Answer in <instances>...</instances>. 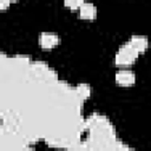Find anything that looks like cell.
Returning a JSON list of instances; mask_svg holds the SVG:
<instances>
[{
  "label": "cell",
  "mask_w": 151,
  "mask_h": 151,
  "mask_svg": "<svg viewBox=\"0 0 151 151\" xmlns=\"http://www.w3.org/2000/svg\"><path fill=\"white\" fill-rule=\"evenodd\" d=\"M138 51L130 44H125L124 46H122L118 51V53L116 54V64L118 65H130L134 61V59L138 55Z\"/></svg>",
  "instance_id": "cell-1"
},
{
  "label": "cell",
  "mask_w": 151,
  "mask_h": 151,
  "mask_svg": "<svg viewBox=\"0 0 151 151\" xmlns=\"http://www.w3.org/2000/svg\"><path fill=\"white\" fill-rule=\"evenodd\" d=\"M134 80H136L134 73L129 70H122L116 73V81L119 85L129 86V85H132L134 83Z\"/></svg>",
  "instance_id": "cell-2"
},
{
  "label": "cell",
  "mask_w": 151,
  "mask_h": 151,
  "mask_svg": "<svg viewBox=\"0 0 151 151\" xmlns=\"http://www.w3.org/2000/svg\"><path fill=\"white\" fill-rule=\"evenodd\" d=\"M39 42H40L41 47H44V48H52V47H54L59 42V38L54 33L44 32V33L40 34Z\"/></svg>",
  "instance_id": "cell-3"
},
{
  "label": "cell",
  "mask_w": 151,
  "mask_h": 151,
  "mask_svg": "<svg viewBox=\"0 0 151 151\" xmlns=\"http://www.w3.org/2000/svg\"><path fill=\"white\" fill-rule=\"evenodd\" d=\"M79 13H80V17L83 19H93L96 17V13H97V9L96 7L90 4V2H83L81 6L79 7Z\"/></svg>",
  "instance_id": "cell-4"
},
{
  "label": "cell",
  "mask_w": 151,
  "mask_h": 151,
  "mask_svg": "<svg viewBox=\"0 0 151 151\" xmlns=\"http://www.w3.org/2000/svg\"><path fill=\"white\" fill-rule=\"evenodd\" d=\"M138 52H140V51H143L145 47H146V45H147V41H146V39L145 38H143V37H132L131 38V40L129 41Z\"/></svg>",
  "instance_id": "cell-5"
},
{
  "label": "cell",
  "mask_w": 151,
  "mask_h": 151,
  "mask_svg": "<svg viewBox=\"0 0 151 151\" xmlns=\"http://www.w3.org/2000/svg\"><path fill=\"white\" fill-rule=\"evenodd\" d=\"M64 2H65V6H67L68 8L76 9V8H79L81 6L84 0H65Z\"/></svg>",
  "instance_id": "cell-6"
},
{
  "label": "cell",
  "mask_w": 151,
  "mask_h": 151,
  "mask_svg": "<svg viewBox=\"0 0 151 151\" xmlns=\"http://www.w3.org/2000/svg\"><path fill=\"white\" fill-rule=\"evenodd\" d=\"M77 92L80 97H87L90 94V87L85 84H80L78 87H77Z\"/></svg>",
  "instance_id": "cell-7"
},
{
  "label": "cell",
  "mask_w": 151,
  "mask_h": 151,
  "mask_svg": "<svg viewBox=\"0 0 151 151\" xmlns=\"http://www.w3.org/2000/svg\"><path fill=\"white\" fill-rule=\"evenodd\" d=\"M11 1L9 0H0V9H6L9 6Z\"/></svg>",
  "instance_id": "cell-8"
},
{
  "label": "cell",
  "mask_w": 151,
  "mask_h": 151,
  "mask_svg": "<svg viewBox=\"0 0 151 151\" xmlns=\"http://www.w3.org/2000/svg\"><path fill=\"white\" fill-rule=\"evenodd\" d=\"M9 1H17V0H9Z\"/></svg>",
  "instance_id": "cell-9"
}]
</instances>
